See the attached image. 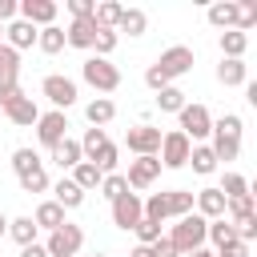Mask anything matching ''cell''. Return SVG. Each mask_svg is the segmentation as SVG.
I'll return each mask as SVG.
<instances>
[{
	"label": "cell",
	"instance_id": "obj_1",
	"mask_svg": "<svg viewBox=\"0 0 257 257\" xmlns=\"http://www.w3.org/2000/svg\"><path fill=\"white\" fill-rule=\"evenodd\" d=\"M145 205V221H169V217H185V213H193V193L189 189H161V193H153L149 201H141Z\"/></svg>",
	"mask_w": 257,
	"mask_h": 257
},
{
	"label": "cell",
	"instance_id": "obj_2",
	"mask_svg": "<svg viewBox=\"0 0 257 257\" xmlns=\"http://www.w3.org/2000/svg\"><path fill=\"white\" fill-rule=\"evenodd\" d=\"M205 233H209V221L201 217V213H185V217H177V225H173V233H169V241H173V249L177 253H193V249H205Z\"/></svg>",
	"mask_w": 257,
	"mask_h": 257
},
{
	"label": "cell",
	"instance_id": "obj_3",
	"mask_svg": "<svg viewBox=\"0 0 257 257\" xmlns=\"http://www.w3.org/2000/svg\"><path fill=\"white\" fill-rule=\"evenodd\" d=\"M80 76H84L96 92H116V88H120V72H116V64H108L104 56H88V60L80 64Z\"/></svg>",
	"mask_w": 257,
	"mask_h": 257
},
{
	"label": "cell",
	"instance_id": "obj_4",
	"mask_svg": "<svg viewBox=\"0 0 257 257\" xmlns=\"http://www.w3.org/2000/svg\"><path fill=\"white\" fill-rule=\"evenodd\" d=\"M80 245H84V229H80V225H72V221H64L60 229H52V233H48V241H44L48 257H76V253H80Z\"/></svg>",
	"mask_w": 257,
	"mask_h": 257
},
{
	"label": "cell",
	"instance_id": "obj_5",
	"mask_svg": "<svg viewBox=\"0 0 257 257\" xmlns=\"http://www.w3.org/2000/svg\"><path fill=\"white\" fill-rule=\"evenodd\" d=\"M189 149H193V141H189L181 128L165 133V137H161V153H157L161 169H185V165H189Z\"/></svg>",
	"mask_w": 257,
	"mask_h": 257
},
{
	"label": "cell",
	"instance_id": "obj_6",
	"mask_svg": "<svg viewBox=\"0 0 257 257\" xmlns=\"http://www.w3.org/2000/svg\"><path fill=\"white\" fill-rule=\"evenodd\" d=\"M193 60H197V56H193V48H185V44H173V48H165V52L157 56V68H161V72H165V80L173 84L177 76H185V72L193 68Z\"/></svg>",
	"mask_w": 257,
	"mask_h": 257
},
{
	"label": "cell",
	"instance_id": "obj_7",
	"mask_svg": "<svg viewBox=\"0 0 257 257\" xmlns=\"http://www.w3.org/2000/svg\"><path fill=\"white\" fill-rule=\"evenodd\" d=\"M177 116H181V133H185L189 141H205V137L213 133V116H209L205 104H185Z\"/></svg>",
	"mask_w": 257,
	"mask_h": 257
},
{
	"label": "cell",
	"instance_id": "obj_8",
	"mask_svg": "<svg viewBox=\"0 0 257 257\" xmlns=\"http://www.w3.org/2000/svg\"><path fill=\"white\" fill-rule=\"evenodd\" d=\"M40 92L52 100V108L56 112H64L68 104H76V80H68V76H60V72H52V76H44V84H40Z\"/></svg>",
	"mask_w": 257,
	"mask_h": 257
},
{
	"label": "cell",
	"instance_id": "obj_9",
	"mask_svg": "<svg viewBox=\"0 0 257 257\" xmlns=\"http://www.w3.org/2000/svg\"><path fill=\"white\" fill-rule=\"evenodd\" d=\"M68 137V116L64 112H40V120H36V141L44 145V149H56L60 141Z\"/></svg>",
	"mask_w": 257,
	"mask_h": 257
},
{
	"label": "cell",
	"instance_id": "obj_10",
	"mask_svg": "<svg viewBox=\"0 0 257 257\" xmlns=\"http://www.w3.org/2000/svg\"><path fill=\"white\" fill-rule=\"evenodd\" d=\"M161 128H153V124H137V128H128L124 133V145H128V153H137V157H157L161 153Z\"/></svg>",
	"mask_w": 257,
	"mask_h": 257
},
{
	"label": "cell",
	"instance_id": "obj_11",
	"mask_svg": "<svg viewBox=\"0 0 257 257\" xmlns=\"http://www.w3.org/2000/svg\"><path fill=\"white\" fill-rule=\"evenodd\" d=\"M145 217V205H141V193H120L116 201H112V225L116 229H137V221Z\"/></svg>",
	"mask_w": 257,
	"mask_h": 257
},
{
	"label": "cell",
	"instance_id": "obj_12",
	"mask_svg": "<svg viewBox=\"0 0 257 257\" xmlns=\"http://www.w3.org/2000/svg\"><path fill=\"white\" fill-rule=\"evenodd\" d=\"M16 16L32 28H48L56 20V0H16Z\"/></svg>",
	"mask_w": 257,
	"mask_h": 257
},
{
	"label": "cell",
	"instance_id": "obj_13",
	"mask_svg": "<svg viewBox=\"0 0 257 257\" xmlns=\"http://www.w3.org/2000/svg\"><path fill=\"white\" fill-rule=\"evenodd\" d=\"M157 177H161V161H157V157H137V161H128L124 185H128V189H149Z\"/></svg>",
	"mask_w": 257,
	"mask_h": 257
},
{
	"label": "cell",
	"instance_id": "obj_14",
	"mask_svg": "<svg viewBox=\"0 0 257 257\" xmlns=\"http://www.w3.org/2000/svg\"><path fill=\"white\" fill-rule=\"evenodd\" d=\"M193 213H201L205 221H217V217H225V197H221V189H217V185H209V189L193 193Z\"/></svg>",
	"mask_w": 257,
	"mask_h": 257
},
{
	"label": "cell",
	"instance_id": "obj_15",
	"mask_svg": "<svg viewBox=\"0 0 257 257\" xmlns=\"http://www.w3.org/2000/svg\"><path fill=\"white\" fill-rule=\"evenodd\" d=\"M36 32H40V28H32V24H28V20H20V16H16L12 24H4L8 48H16V52H20V48H32V44H36Z\"/></svg>",
	"mask_w": 257,
	"mask_h": 257
},
{
	"label": "cell",
	"instance_id": "obj_16",
	"mask_svg": "<svg viewBox=\"0 0 257 257\" xmlns=\"http://www.w3.org/2000/svg\"><path fill=\"white\" fill-rule=\"evenodd\" d=\"M92 36H96V20H92V16H80V20L68 24L64 44H72V48H92Z\"/></svg>",
	"mask_w": 257,
	"mask_h": 257
},
{
	"label": "cell",
	"instance_id": "obj_17",
	"mask_svg": "<svg viewBox=\"0 0 257 257\" xmlns=\"http://www.w3.org/2000/svg\"><path fill=\"white\" fill-rule=\"evenodd\" d=\"M209 24L213 28H237V0H217V4H209Z\"/></svg>",
	"mask_w": 257,
	"mask_h": 257
},
{
	"label": "cell",
	"instance_id": "obj_18",
	"mask_svg": "<svg viewBox=\"0 0 257 257\" xmlns=\"http://www.w3.org/2000/svg\"><path fill=\"white\" fill-rule=\"evenodd\" d=\"M217 80H221L225 88H237V84H245V80H249V68H245V60H225V56H221V64H217Z\"/></svg>",
	"mask_w": 257,
	"mask_h": 257
},
{
	"label": "cell",
	"instance_id": "obj_19",
	"mask_svg": "<svg viewBox=\"0 0 257 257\" xmlns=\"http://www.w3.org/2000/svg\"><path fill=\"white\" fill-rule=\"evenodd\" d=\"M84 116H88V124H92V128H104V124L116 116V104H112L108 96H96V100H88V104H84Z\"/></svg>",
	"mask_w": 257,
	"mask_h": 257
},
{
	"label": "cell",
	"instance_id": "obj_20",
	"mask_svg": "<svg viewBox=\"0 0 257 257\" xmlns=\"http://www.w3.org/2000/svg\"><path fill=\"white\" fill-rule=\"evenodd\" d=\"M68 181H72V185H76L80 193H88V189H100V181H104V173H100V169H96L92 161H80V165L72 169V177H68Z\"/></svg>",
	"mask_w": 257,
	"mask_h": 257
},
{
	"label": "cell",
	"instance_id": "obj_21",
	"mask_svg": "<svg viewBox=\"0 0 257 257\" xmlns=\"http://www.w3.org/2000/svg\"><path fill=\"white\" fill-rule=\"evenodd\" d=\"M32 221H36V229H48V233H52V229L64 225V209H60L56 201H40L36 213H32Z\"/></svg>",
	"mask_w": 257,
	"mask_h": 257
},
{
	"label": "cell",
	"instance_id": "obj_22",
	"mask_svg": "<svg viewBox=\"0 0 257 257\" xmlns=\"http://www.w3.org/2000/svg\"><path fill=\"white\" fill-rule=\"evenodd\" d=\"M8 120H12V124H20V128L36 124V120H40V108H36V100H32V96H20V100L8 108Z\"/></svg>",
	"mask_w": 257,
	"mask_h": 257
},
{
	"label": "cell",
	"instance_id": "obj_23",
	"mask_svg": "<svg viewBox=\"0 0 257 257\" xmlns=\"http://www.w3.org/2000/svg\"><path fill=\"white\" fill-rule=\"evenodd\" d=\"M209 137H213L209 149H213L217 161H237V153H241V137H229V133H217V128H213Z\"/></svg>",
	"mask_w": 257,
	"mask_h": 257
},
{
	"label": "cell",
	"instance_id": "obj_24",
	"mask_svg": "<svg viewBox=\"0 0 257 257\" xmlns=\"http://www.w3.org/2000/svg\"><path fill=\"white\" fill-rule=\"evenodd\" d=\"M48 153H52V161H56L60 169H76V165L84 161V157H80V141H72V137H64V141H60L56 149H48Z\"/></svg>",
	"mask_w": 257,
	"mask_h": 257
},
{
	"label": "cell",
	"instance_id": "obj_25",
	"mask_svg": "<svg viewBox=\"0 0 257 257\" xmlns=\"http://www.w3.org/2000/svg\"><path fill=\"white\" fill-rule=\"evenodd\" d=\"M120 12H124V4H116V0H96V8H92V20H96V28H112V32H116V20H120Z\"/></svg>",
	"mask_w": 257,
	"mask_h": 257
},
{
	"label": "cell",
	"instance_id": "obj_26",
	"mask_svg": "<svg viewBox=\"0 0 257 257\" xmlns=\"http://www.w3.org/2000/svg\"><path fill=\"white\" fill-rule=\"evenodd\" d=\"M245 48H249V36H245V32H237V28L221 32V52H225V60H245Z\"/></svg>",
	"mask_w": 257,
	"mask_h": 257
},
{
	"label": "cell",
	"instance_id": "obj_27",
	"mask_svg": "<svg viewBox=\"0 0 257 257\" xmlns=\"http://www.w3.org/2000/svg\"><path fill=\"white\" fill-rule=\"evenodd\" d=\"M52 193H56V197H52V201H56V205H60V209H80V205H84V193H80V189H76V185H72V181H68V177H60V181H56V189H52Z\"/></svg>",
	"mask_w": 257,
	"mask_h": 257
},
{
	"label": "cell",
	"instance_id": "obj_28",
	"mask_svg": "<svg viewBox=\"0 0 257 257\" xmlns=\"http://www.w3.org/2000/svg\"><path fill=\"white\" fill-rule=\"evenodd\" d=\"M36 233H40V229H36L32 217H16V221H8V237H12L20 249H24V245H36Z\"/></svg>",
	"mask_w": 257,
	"mask_h": 257
},
{
	"label": "cell",
	"instance_id": "obj_29",
	"mask_svg": "<svg viewBox=\"0 0 257 257\" xmlns=\"http://www.w3.org/2000/svg\"><path fill=\"white\" fill-rule=\"evenodd\" d=\"M145 28H149V16L141 8H124L116 20V32H128V36H145Z\"/></svg>",
	"mask_w": 257,
	"mask_h": 257
},
{
	"label": "cell",
	"instance_id": "obj_30",
	"mask_svg": "<svg viewBox=\"0 0 257 257\" xmlns=\"http://www.w3.org/2000/svg\"><path fill=\"white\" fill-rule=\"evenodd\" d=\"M16 76H20V52L0 44V84H16Z\"/></svg>",
	"mask_w": 257,
	"mask_h": 257
},
{
	"label": "cell",
	"instance_id": "obj_31",
	"mask_svg": "<svg viewBox=\"0 0 257 257\" xmlns=\"http://www.w3.org/2000/svg\"><path fill=\"white\" fill-rule=\"evenodd\" d=\"M36 48H40V52H48V56H56V52L64 48V28H56V24L40 28V32H36Z\"/></svg>",
	"mask_w": 257,
	"mask_h": 257
},
{
	"label": "cell",
	"instance_id": "obj_32",
	"mask_svg": "<svg viewBox=\"0 0 257 257\" xmlns=\"http://www.w3.org/2000/svg\"><path fill=\"white\" fill-rule=\"evenodd\" d=\"M189 165H193V173L209 177V173L217 169V157H213V149H209V145H193V149H189Z\"/></svg>",
	"mask_w": 257,
	"mask_h": 257
},
{
	"label": "cell",
	"instance_id": "obj_33",
	"mask_svg": "<svg viewBox=\"0 0 257 257\" xmlns=\"http://www.w3.org/2000/svg\"><path fill=\"white\" fill-rule=\"evenodd\" d=\"M205 241H213V253H217V249H225L229 241H237V233H233V225H229L225 217H217V221H209V233H205Z\"/></svg>",
	"mask_w": 257,
	"mask_h": 257
},
{
	"label": "cell",
	"instance_id": "obj_34",
	"mask_svg": "<svg viewBox=\"0 0 257 257\" xmlns=\"http://www.w3.org/2000/svg\"><path fill=\"white\" fill-rule=\"evenodd\" d=\"M104 145H108V133H104V128H84V137H80V157L92 161Z\"/></svg>",
	"mask_w": 257,
	"mask_h": 257
},
{
	"label": "cell",
	"instance_id": "obj_35",
	"mask_svg": "<svg viewBox=\"0 0 257 257\" xmlns=\"http://www.w3.org/2000/svg\"><path fill=\"white\" fill-rule=\"evenodd\" d=\"M185 104H189V100H185V92H181L177 84H169V88L157 92V108H161V112H181Z\"/></svg>",
	"mask_w": 257,
	"mask_h": 257
},
{
	"label": "cell",
	"instance_id": "obj_36",
	"mask_svg": "<svg viewBox=\"0 0 257 257\" xmlns=\"http://www.w3.org/2000/svg\"><path fill=\"white\" fill-rule=\"evenodd\" d=\"M245 193H249V181H245L241 173H225V181H221V197L233 201V197H245Z\"/></svg>",
	"mask_w": 257,
	"mask_h": 257
},
{
	"label": "cell",
	"instance_id": "obj_37",
	"mask_svg": "<svg viewBox=\"0 0 257 257\" xmlns=\"http://www.w3.org/2000/svg\"><path fill=\"white\" fill-rule=\"evenodd\" d=\"M257 24V0H237V32H249Z\"/></svg>",
	"mask_w": 257,
	"mask_h": 257
},
{
	"label": "cell",
	"instance_id": "obj_38",
	"mask_svg": "<svg viewBox=\"0 0 257 257\" xmlns=\"http://www.w3.org/2000/svg\"><path fill=\"white\" fill-rule=\"evenodd\" d=\"M12 169H16V177H24V173L40 169V157H36L32 149H16V153H12Z\"/></svg>",
	"mask_w": 257,
	"mask_h": 257
},
{
	"label": "cell",
	"instance_id": "obj_39",
	"mask_svg": "<svg viewBox=\"0 0 257 257\" xmlns=\"http://www.w3.org/2000/svg\"><path fill=\"white\" fill-rule=\"evenodd\" d=\"M16 181H20L24 193H44V189H48V173H44V165L32 169V173H24V177H16Z\"/></svg>",
	"mask_w": 257,
	"mask_h": 257
},
{
	"label": "cell",
	"instance_id": "obj_40",
	"mask_svg": "<svg viewBox=\"0 0 257 257\" xmlns=\"http://www.w3.org/2000/svg\"><path fill=\"white\" fill-rule=\"evenodd\" d=\"M225 213H229V221H241V217L257 213V209H253V193H245V197H233V201H225Z\"/></svg>",
	"mask_w": 257,
	"mask_h": 257
},
{
	"label": "cell",
	"instance_id": "obj_41",
	"mask_svg": "<svg viewBox=\"0 0 257 257\" xmlns=\"http://www.w3.org/2000/svg\"><path fill=\"white\" fill-rule=\"evenodd\" d=\"M116 157H120V149H116V145H112V141H108V145H104V149H100V153H96V157H92V165H96V169H100V173H104V177H108V173H112V169H116Z\"/></svg>",
	"mask_w": 257,
	"mask_h": 257
},
{
	"label": "cell",
	"instance_id": "obj_42",
	"mask_svg": "<svg viewBox=\"0 0 257 257\" xmlns=\"http://www.w3.org/2000/svg\"><path fill=\"white\" fill-rule=\"evenodd\" d=\"M92 48H96V56H104V60H108V52L116 48V32H112V28H96Z\"/></svg>",
	"mask_w": 257,
	"mask_h": 257
},
{
	"label": "cell",
	"instance_id": "obj_43",
	"mask_svg": "<svg viewBox=\"0 0 257 257\" xmlns=\"http://www.w3.org/2000/svg\"><path fill=\"white\" fill-rule=\"evenodd\" d=\"M229 225H233L237 241H245V245H249V241L257 237V213H249V217H241V221H229Z\"/></svg>",
	"mask_w": 257,
	"mask_h": 257
},
{
	"label": "cell",
	"instance_id": "obj_44",
	"mask_svg": "<svg viewBox=\"0 0 257 257\" xmlns=\"http://www.w3.org/2000/svg\"><path fill=\"white\" fill-rule=\"evenodd\" d=\"M100 193H104L108 201H116L120 193H128V185H124V177H120V173H108V177L100 181Z\"/></svg>",
	"mask_w": 257,
	"mask_h": 257
},
{
	"label": "cell",
	"instance_id": "obj_45",
	"mask_svg": "<svg viewBox=\"0 0 257 257\" xmlns=\"http://www.w3.org/2000/svg\"><path fill=\"white\" fill-rule=\"evenodd\" d=\"M133 233L141 237V245H153V241H161V225H157V221H145V217L137 221V229H133Z\"/></svg>",
	"mask_w": 257,
	"mask_h": 257
},
{
	"label": "cell",
	"instance_id": "obj_46",
	"mask_svg": "<svg viewBox=\"0 0 257 257\" xmlns=\"http://www.w3.org/2000/svg\"><path fill=\"white\" fill-rule=\"evenodd\" d=\"M213 128L217 133H229V137H241V116L237 112H225L221 120H213Z\"/></svg>",
	"mask_w": 257,
	"mask_h": 257
},
{
	"label": "cell",
	"instance_id": "obj_47",
	"mask_svg": "<svg viewBox=\"0 0 257 257\" xmlns=\"http://www.w3.org/2000/svg\"><path fill=\"white\" fill-rule=\"evenodd\" d=\"M145 84H149L153 92H161V88H169V80H165V72H161L157 64H149V68H145Z\"/></svg>",
	"mask_w": 257,
	"mask_h": 257
},
{
	"label": "cell",
	"instance_id": "obj_48",
	"mask_svg": "<svg viewBox=\"0 0 257 257\" xmlns=\"http://www.w3.org/2000/svg\"><path fill=\"white\" fill-rule=\"evenodd\" d=\"M20 96H24V92H20V84H0V108H4V112H8Z\"/></svg>",
	"mask_w": 257,
	"mask_h": 257
},
{
	"label": "cell",
	"instance_id": "obj_49",
	"mask_svg": "<svg viewBox=\"0 0 257 257\" xmlns=\"http://www.w3.org/2000/svg\"><path fill=\"white\" fill-rule=\"evenodd\" d=\"M64 4H68L72 20H80V16H92V8H96V0H64Z\"/></svg>",
	"mask_w": 257,
	"mask_h": 257
},
{
	"label": "cell",
	"instance_id": "obj_50",
	"mask_svg": "<svg viewBox=\"0 0 257 257\" xmlns=\"http://www.w3.org/2000/svg\"><path fill=\"white\" fill-rule=\"evenodd\" d=\"M149 253H153V257H181V253L173 249V241H169V237H161V241H153V245H149Z\"/></svg>",
	"mask_w": 257,
	"mask_h": 257
},
{
	"label": "cell",
	"instance_id": "obj_51",
	"mask_svg": "<svg viewBox=\"0 0 257 257\" xmlns=\"http://www.w3.org/2000/svg\"><path fill=\"white\" fill-rule=\"evenodd\" d=\"M217 257H249V245L245 241H229L225 249H217Z\"/></svg>",
	"mask_w": 257,
	"mask_h": 257
},
{
	"label": "cell",
	"instance_id": "obj_52",
	"mask_svg": "<svg viewBox=\"0 0 257 257\" xmlns=\"http://www.w3.org/2000/svg\"><path fill=\"white\" fill-rule=\"evenodd\" d=\"M16 20V0H0V24H12Z\"/></svg>",
	"mask_w": 257,
	"mask_h": 257
},
{
	"label": "cell",
	"instance_id": "obj_53",
	"mask_svg": "<svg viewBox=\"0 0 257 257\" xmlns=\"http://www.w3.org/2000/svg\"><path fill=\"white\" fill-rule=\"evenodd\" d=\"M20 257H48V249H44V245H24Z\"/></svg>",
	"mask_w": 257,
	"mask_h": 257
},
{
	"label": "cell",
	"instance_id": "obj_54",
	"mask_svg": "<svg viewBox=\"0 0 257 257\" xmlns=\"http://www.w3.org/2000/svg\"><path fill=\"white\" fill-rule=\"evenodd\" d=\"M128 257H153V253H149V245H137V249H133Z\"/></svg>",
	"mask_w": 257,
	"mask_h": 257
},
{
	"label": "cell",
	"instance_id": "obj_55",
	"mask_svg": "<svg viewBox=\"0 0 257 257\" xmlns=\"http://www.w3.org/2000/svg\"><path fill=\"white\" fill-rule=\"evenodd\" d=\"M189 257H217V253H213V249H193Z\"/></svg>",
	"mask_w": 257,
	"mask_h": 257
},
{
	"label": "cell",
	"instance_id": "obj_56",
	"mask_svg": "<svg viewBox=\"0 0 257 257\" xmlns=\"http://www.w3.org/2000/svg\"><path fill=\"white\" fill-rule=\"evenodd\" d=\"M4 233H8V221H4V213H0V237H4Z\"/></svg>",
	"mask_w": 257,
	"mask_h": 257
},
{
	"label": "cell",
	"instance_id": "obj_57",
	"mask_svg": "<svg viewBox=\"0 0 257 257\" xmlns=\"http://www.w3.org/2000/svg\"><path fill=\"white\" fill-rule=\"evenodd\" d=\"M92 257H104V253H92Z\"/></svg>",
	"mask_w": 257,
	"mask_h": 257
},
{
	"label": "cell",
	"instance_id": "obj_58",
	"mask_svg": "<svg viewBox=\"0 0 257 257\" xmlns=\"http://www.w3.org/2000/svg\"><path fill=\"white\" fill-rule=\"evenodd\" d=\"M0 36H4V24H0Z\"/></svg>",
	"mask_w": 257,
	"mask_h": 257
}]
</instances>
